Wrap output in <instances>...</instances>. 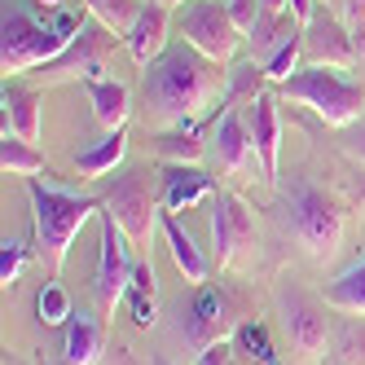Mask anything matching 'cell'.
<instances>
[{
    "mask_svg": "<svg viewBox=\"0 0 365 365\" xmlns=\"http://www.w3.org/2000/svg\"><path fill=\"white\" fill-rule=\"evenodd\" d=\"M229 66L198 53L190 40H172L141 71V115L150 128H190L216 97H225Z\"/></svg>",
    "mask_w": 365,
    "mask_h": 365,
    "instance_id": "6da1fadb",
    "label": "cell"
},
{
    "mask_svg": "<svg viewBox=\"0 0 365 365\" xmlns=\"http://www.w3.org/2000/svg\"><path fill=\"white\" fill-rule=\"evenodd\" d=\"M277 220L291 238L304 247L308 259H326L339 255L344 247V229H348V207L339 202L334 194H326L322 185H312L304 176H291L277 194Z\"/></svg>",
    "mask_w": 365,
    "mask_h": 365,
    "instance_id": "7a4b0ae2",
    "label": "cell"
},
{
    "mask_svg": "<svg viewBox=\"0 0 365 365\" xmlns=\"http://www.w3.org/2000/svg\"><path fill=\"white\" fill-rule=\"evenodd\" d=\"M27 198H31V212H36V242H40V255L48 273H62L66 269V255L80 238V229L88 225V216H101V198L93 194H71V190H58V185H40L31 176L27 180Z\"/></svg>",
    "mask_w": 365,
    "mask_h": 365,
    "instance_id": "3957f363",
    "label": "cell"
},
{
    "mask_svg": "<svg viewBox=\"0 0 365 365\" xmlns=\"http://www.w3.org/2000/svg\"><path fill=\"white\" fill-rule=\"evenodd\" d=\"M84 22H88L84 14H71V9H53V22H36L22 9H5V18H0V71H5V80L58 58L80 36Z\"/></svg>",
    "mask_w": 365,
    "mask_h": 365,
    "instance_id": "277c9868",
    "label": "cell"
},
{
    "mask_svg": "<svg viewBox=\"0 0 365 365\" xmlns=\"http://www.w3.org/2000/svg\"><path fill=\"white\" fill-rule=\"evenodd\" d=\"M277 93L295 106L312 110L317 119H326L330 128H348L365 115V84L361 80H348L344 71L334 66H312L304 62L291 80H282Z\"/></svg>",
    "mask_w": 365,
    "mask_h": 365,
    "instance_id": "5b68a950",
    "label": "cell"
},
{
    "mask_svg": "<svg viewBox=\"0 0 365 365\" xmlns=\"http://www.w3.org/2000/svg\"><path fill=\"white\" fill-rule=\"evenodd\" d=\"M242 322L247 317L238 308V295L229 286H212V282L194 286L190 304L180 299V308H176V334L190 352H202V348L220 344V339H233V330Z\"/></svg>",
    "mask_w": 365,
    "mask_h": 365,
    "instance_id": "8992f818",
    "label": "cell"
},
{
    "mask_svg": "<svg viewBox=\"0 0 365 365\" xmlns=\"http://www.w3.org/2000/svg\"><path fill=\"white\" fill-rule=\"evenodd\" d=\"M101 202H106V212L128 233V242H133V247H150L154 225H159V216H163V194L154 190L150 168H123L110 180V190H106Z\"/></svg>",
    "mask_w": 365,
    "mask_h": 365,
    "instance_id": "52a82bcc",
    "label": "cell"
},
{
    "mask_svg": "<svg viewBox=\"0 0 365 365\" xmlns=\"http://www.w3.org/2000/svg\"><path fill=\"white\" fill-rule=\"evenodd\" d=\"M115 44H123L110 27H101V22L88 14V22L80 27V36H75L58 58H48L44 66H36V71H27L36 84H66V80H84V84H93V80H106V62H110V48Z\"/></svg>",
    "mask_w": 365,
    "mask_h": 365,
    "instance_id": "ba28073f",
    "label": "cell"
},
{
    "mask_svg": "<svg viewBox=\"0 0 365 365\" xmlns=\"http://www.w3.org/2000/svg\"><path fill=\"white\" fill-rule=\"evenodd\" d=\"M172 27H176L180 40H190L198 53L216 58L225 66L238 58V48L247 44V36L238 31V22H233L225 0H185V5H176Z\"/></svg>",
    "mask_w": 365,
    "mask_h": 365,
    "instance_id": "9c48e42d",
    "label": "cell"
},
{
    "mask_svg": "<svg viewBox=\"0 0 365 365\" xmlns=\"http://www.w3.org/2000/svg\"><path fill=\"white\" fill-rule=\"evenodd\" d=\"M273 304H277V317H282V330L286 339H291V348L299 361H322L326 348H330V317H326V304L312 299L308 291H299V286L291 277H282L273 286Z\"/></svg>",
    "mask_w": 365,
    "mask_h": 365,
    "instance_id": "30bf717a",
    "label": "cell"
},
{
    "mask_svg": "<svg viewBox=\"0 0 365 365\" xmlns=\"http://www.w3.org/2000/svg\"><path fill=\"white\" fill-rule=\"evenodd\" d=\"M101 255H97V273H93V299H97V312L110 317L115 304H123L128 295V282L137 273V259H133V242L128 233L119 229V220L101 207Z\"/></svg>",
    "mask_w": 365,
    "mask_h": 365,
    "instance_id": "8fae6325",
    "label": "cell"
},
{
    "mask_svg": "<svg viewBox=\"0 0 365 365\" xmlns=\"http://www.w3.org/2000/svg\"><path fill=\"white\" fill-rule=\"evenodd\" d=\"M304 62H312V66H334V71L361 66L352 27L334 9H326L322 0H317V9H312V18L304 22Z\"/></svg>",
    "mask_w": 365,
    "mask_h": 365,
    "instance_id": "7c38bea8",
    "label": "cell"
},
{
    "mask_svg": "<svg viewBox=\"0 0 365 365\" xmlns=\"http://www.w3.org/2000/svg\"><path fill=\"white\" fill-rule=\"evenodd\" d=\"M255 242V212L242 194L220 190L212 198V247H216V269H233L238 255Z\"/></svg>",
    "mask_w": 365,
    "mask_h": 365,
    "instance_id": "4fadbf2b",
    "label": "cell"
},
{
    "mask_svg": "<svg viewBox=\"0 0 365 365\" xmlns=\"http://www.w3.org/2000/svg\"><path fill=\"white\" fill-rule=\"evenodd\" d=\"M207 154H212L216 172H229V176L259 172V154H255V141H251L242 106H225L220 110V119L212 123V145H207Z\"/></svg>",
    "mask_w": 365,
    "mask_h": 365,
    "instance_id": "5bb4252c",
    "label": "cell"
},
{
    "mask_svg": "<svg viewBox=\"0 0 365 365\" xmlns=\"http://www.w3.org/2000/svg\"><path fill=\"white\" fill-rule=\"evenodd\" d=\"M282 93L277 84H269L255 101H247V128H251V141L259 154V180L277 185V154H282Z\"/></svg>",
    "mask_w": 365,
    "mask_h": 365,
    "instance_id": "9a60e30c",
    "label": "cell"
},
{
    "mask_svg": "<svg viewBox=\"0 0 365 365\" xmlns=\"http://www.w3.org/2000/svg\"><path fill=\"white\" fill-rule=\"evenodd\" d=\"M172 18H176V14H172L168 5H159V0H145V5H141V14H137V22H133V31L123 36V48H128V58H133L137 66H150V62L172 44V40H168Z\"/></svg>",
    "mask_w": 365,
    "mask_h": 365,
    "instance_id": "2e32d148",
    "label": "cell"
},
{
    "mask_svg": "<svg viewBox=\"0 0 365 365\" xmlns=\"http://www.w3.org/2000/svg\"><path fill=\"white\" fill-rule=\"evenodd\" d=\"M106 352V317L101 312H75L62 334V352L53 365H97Z\"/></svg>",
    "mask_w": 365,
    "mask_h": 365,
    "instance_id": "e0dca14e",
    "label": "cell"
},
{
    "mask_svg": "<svg viewBox=\"0 0 365 365\" xmlns=\"http://www.w3.org/2000/svg\"><path fill=\"white\" fill-rule=\"evenodd\" d=\"M216 194V180L198 163H168L163 172V212H190L202 198Z\"/></svg>",
    "mask_w": 365,
    "mask_h": 365,
    "instance_id": "ac0fdd59",
    "label": "cell"
},
{
    "mask_svg": "<svg viewBox=\"0 0 365 365\" xmlns=\"http://www.w3.org/2000/svg\"><path fill=\"white\" fill-rule=\"evenodd\" d=\"M0 106H5V133L22 137V141H40V106L44 97L40 88H27L18 80H5V88H0Z\"/></svg>",
    "mask_w": 365,
    "mask_h": 365,
    "instance_id": "d6986e66",
    "label": "cell"
},
{
    "mask_svg": "<svg viewBox=\"0 0 365 365\" xmlns=\"http://www.w3.org/2000/svg\"><path fill=\"white\" fill-rule=\"evenodd\" d=\"M159 229H163V238H168V251H172L176 273L185 277L190 286H202L207 277H212V259H207V255H202V247L190 238L185 229H180L176 212H163V216H159Z\"/></svg>",
    "mask_w": 365,
    "mask_h": 365,
    "instance_id": "ffe728a7",
    "label": "cell"
},
{
    "mask_svg": "<svg viewBox=\"0 0 365 365\" xmlns=\"http://www.w3.org/2000/svg\"><path fill=\"white\" fill-rule=\"evenodd\" d=\"M88 101H93V119L106 128V133L123 128L128 115H133V88H128L123 80H110V75L88 84Z\"/></svg>",
    "mask_w": 365,
    "mask_h": 365,
    "instance_id": "44dd1931",
    "label": "cell"
},
{
    "mask_svg": "<svg viewBox=\"0 0 365 365\" xmlns=\"http://www.w3.org/2000/svg\"><path fill=\"white\" fill-rule=\"evenodd\" d=\"M123 304L133 308V322L141 330H150L154 322H159V277H154L150 259H137V273H133V282H128Z\"/></svg>",
    "mask_w": 365,
    "mask_h": 365,
    "instance_id": "7402d4cb",
    "label": "cell"
},
{
    "mask_svg": "<svg viewBox=\"0 0 365 365\" xmlns=\"http://www.w3.org/2000/svg\"><path fill=\"white\" fill-rule=\"evenodd\" d=\"M123 154H128V128H115V133H106L97 145L75 154V172L88 176V180L93 176H106V172H115L123 163Z\"/></svg>",
    "mask_w": 365,
    "mask_h": 365,
    "instance_id": "603a6c76",
    "label": "cell"
},
{
    "mask_svg": "<svg viewBox=\"0 0 365 365\" xmlns=\"http://www.w3.org/2000/svg\"><path fill=\"white\" fill-rule=\"evenodd\" d=\"M326 304L348 312V317H365V255L356 259L352 269H344L334 282H326Z\"/></svg>",
    "mask_w": 365,
    "mask_h": 365,
    "instance_id": "cb8c5ba5",
    "label": "cell"
},
{
    "mask_svg": "<svg viewBox=\"0 0 365 365\" xmlns=\"http://www.w3.org/2000/svg\"><path fill=\"white\" fill-rule=\"evenodd\" d=\"M269 88V71L264 62H229V80H225V97H220V106H242V101H255L259 93Z\"/></svg>",
    "mask_w": 365,
    "mask_h": 365,
    "instance_id": "d4e9b609",
    "label": "cell"
},
{
    "mask_svg": "<svg viewBox=\"0 0 365 365\" xmlns=\"http://www.w3.org/2000/svg\"><path fill=\"white\" fill-rule=\"evenodd\" d=\"M154 150H159V159H168V163H198L207 154V141L190 123V128H168V133H159Z\"/></svg>",
    "mask_w": 365,
    "mask_h": 365,
    "instance_id": "484cf974",
    "label": "cell"
},
{
    "mask_svg": "<svg viewBox=\"0 0 365 365\" xmlns=\"http://www.w3.org/2000/svg\"><path fill=\"white\" fill-rule=\"evenodd\" d=\"M0 168H5L9 176H36L40 168H44V154L31 145V141H22V137H14V133H0Z\"/></svg>",
    "mask_w": 365,
    "mask_h": 365,
    "instance_id": "4316f807",
    "label": "cell"
},
{
    "mask_svg": "<svg viewBox=\"0 0 365 365\" xmlns=\"http://www.w3.org/2000/svg\"><path fill=\"white\" fill-rule=\"evenodd\" d=\"M330 365H365V326L361 322H339L330 330Z\"/></svg>",
    "mask_w": 365,
    "mask_h": 365,
    "instance_id": "83f0119b",
    "label": "cell"
},
{
    "mask_svg": "<svg viewBox=\"0 0 365 365\" xmlns=\"http://www.w3.org/2000/svg\"><path fill=\"white\" fill-rule=\"evenodd\" d=\"M233 348H238L251 365H282L277 361V352H273V339H269V330L259 326V322H242L238 330H233Z\"/></svg>",
    "mask_w": 365,
    "mask_h": 365,
    "instance_id": "f1b7e54d",
    "label": "cell"
},
{
    "mask_svg": "<svg viewBox=\"0 0 365 365\" xmlns=\"http://www.w3.org/2000/svg\"><path fill=\"white\" fill-rule=\"evenodd\" d=\"M36 317H40V326H66V322L75 317V304H71L66 286H62L58 277L44 282L40 291H36Z\"/></svg>",
    "mask_w": 365,
    "mask_h": 365,
    "instance_id": "f546056e",
    "label": "cell"
},
{
    "mask_svg": "<svg viewBox=\"0 0 365 365\" xmlns=\"http://www.w3.org/2000/svg\"><path fill=\"white\" fill-rule=\"evenodd\" d=\"M141 5H145V0H97V5H93L88 14L101 22V27H110V31L123 40L128 31H133V22H137Z\"/></svg>",
    "mask_w": 365,
    "mask_h": 365,
    "instance_id": "4dcf8cb0",
    "label": "cell"
},
{
    "mask_svg": "<svg viewBox=\"0 0 365 365\" xmlns=\"http://www.w3.org/2000/svg\"><path fill=\"white\" fill-rule=\"evenodd\" d=\"M27 264H31V247H27V242H18V238H5V242H0V286H5V291L22 282Z\"/></svg>",
    "mask_w": 365,
    "mask_h": 365,
    "instance_id": "1f68e13d",
    "label": "cell"
},
{
    "mask_svg": "<svg viewBox=\"0 0 365 365\" xmlns=\"http://www.w3.org/2000/svg\"><path fill=\"white\" fill-rule=\"evenodd\" d=\"M304 66V36H295L291 44H282L277 53L264 62V71H269V84H282V80H291V75Z\"/></svg>",
    "mask_w": 365,
    "mask_h": 365,
    "instance_id": "d6a6232c",
    "label": "cell"
},
{
    "mask_svg": "<svg viewBox=\"0 0 365 365\" xmlns=\"http://www.w3.org/2000/svg\"><path fill=\"white\" fill-rule=\"evenodd\" d=\"M339 150H344L348 159L365 163V115L356 123H348V128H339Z\"/></svg>",
    "mask_w": 365,
    "mask_h": 365,
    "instance_id": "836d02e7",
    "label": "cell"
},
{
    "mask_svg": "<svg viewBox=\"0 0 365 365\" xmlns=\"http://www.w3.org/2000/svg\"><path fill=\"white\" fill-rule=\"evenodd\" d=\"M225 5H229V14H233V22H238L242 36L259 22V14H264V0H225Z\"/></svg>",
    "mask_w": 365,
    "mask_h": 365,
    "instance_id": "e575fe53",
    "label": "cell"
},
{
    "mask_svg": "<svg viewBox=\"0 0 365 365\" xmlns=\"http://www.w3.org/2000/svg\"><path fill=\"white\" fill-rule=\"evenodd\" d=\"M322 5H326V9H334V14L344 18L352 31H356L361 22H365V0H322Z\"/></svg>",
    "mask_w": 365,
    "mask_h": 365,
    "instance_id": "d590c367",
    "label": "cell"
},
{
    "mask_svg": "<svg viewBox=\"0 0 365 365\" xmlns=\"http://www.w3.org/2000/svg\"><path fill=\"white\" fill-rule=\"evenodd\" d=\"M238 348H233V339H220V344L202 348L198 352V365H238V356H233Z\"/></svg>",
    "mask_w": 365,
    "mask_h": 365,
    "instance_id": "8d00e7d4",
    "label": "cell"
},
{
    "mask_svg": "<svg viewBox=\"0 0 365 365\" xmlns=\"http://www.w3.org/2000/svg\"><path fill=\"white\" fill-rule=\"evenodd\" d=\"M40 5H44V9H62V0H40Z\"/></svg>",
    "mask_w": 365,
    "mask_h": 365,
    "instance_id": "74e56055",
    "label": "cell"
},
{
    "mask_svg": "<svg viewBox=\"0 0 365 365\" xmlns=\"http://www.w3.org/2000/svg\"><path fill=\"white\" fill-rule=\"evenodd\" d=\"M150 365H176V361H168V356H154V361H150Z\"/></svg>",
    "mask_w": 365,
    "mask_h": 365,
    "instance_id": "f35d334b",
    "label": "cell"
},
{
    "mask_svg": "<svg viewBox=\"0 0 365 365\" xmlns=\"http://www.w3.org/2000/svg\"><path fill=\"white\" fill-rule=\"evenodd\" d=\"M159 5H168V9H176V5H185V0H159Z\"/></svg>",
    "mask_w": 365,
    "mask_h": 365,
    "instance_id": "ab89813d",
    "label": "cell"
},
{
    "mask_svg": "<svg viewBox=\"0 0 365 365\" xmlns=\"http://www.w3.org/2000/svg\"><path fill=\"white\" fill-rule=\"evenodd\" d=\"M5 365H22V361H18V356H5Z\"/></svg>",
    "mask_w": 365,
    "mask_h": 365,
    "instance_id": "60d3db41",
    "label": "cell"
},
{
    "mask_svg": "<svg viewBox=\"0 0 365 365\" xmlns=\"http://www.w3.org/2000/svg\"><path fill=\"white\" fill-rule=\"evenodd\" d=\"M361 84H365V58H361Z\"/></svg>",
    "mask_w": 365,
    "mask_h": 365,
    "instance_id": "b9f144b4",
    "label": "cell"
},
{
    "mask_svg": "<svg viewBox=\"0 0 365 365\" xmlns=\"http://www.w3.org/2000/svg\"><path fill=\"white\" fill-rule=\"evenodd\" d=\"M93 5H97V0H84V9H93Z\"/></svg>",
    "mask_w": 365,
    "mask_h": 365,
    "instance_id": "7bdbcfd3",
    "label": "cell"
}]
</instances>
